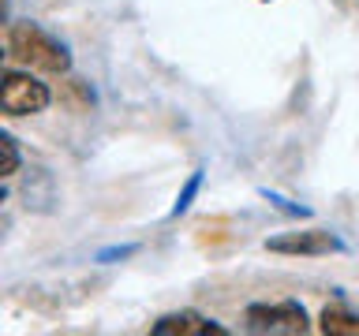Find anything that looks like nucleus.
I'll return each instance as SVG.
<instances>
[{
	"label": "nucleus",
	"mask_w": 359,
	"mask_h": 336,
	"mask_svg": "<svg viewBox=\"0 0 359 336\" xmlns=\"http://www.w3.org/2000/svg\"><path fill=\"white\" fill-rule=\"evenodd\" d=\"M11 56L19 64L34 67V71H49V75H64L72 67V52L60 38H53L49 30L34 27V22H15L11 27V41H8Z\"/></svg>",
	"instance_id": "obj_1"
},
{
	"label": "nucleus",
	"mask_w": 359,
	"mask_h": 336,
	"mask_svg": "<svg viewBox=\"0 0 359 336\" xmlns=\"http://www.w3.org/2000/svg\"><path fill=\"white\" fill-rule=\"evenodd\" d=\"M49 86L38 83L27 71H8L0 75V112L8 116H38V112L49 108Z\"/></svg>",
	"instance_id": "obj_2"
},
{
	"label": "nucleus",
	"mask_w": 359,
	"mask_h": 336,
	"mask_svg": "<svg viewBox=\"0 0 359 336\" xmlns=\"http://www.w3.org/2000/svg\"><path fill=\"white\" fill-rule=\"evenodd\" d=\"M243 318H247V329H251V332H288V336H299V332L311 329L307 310H303L296 299H285V302H251Z\"/></svg>",
	"instance_id": "obj_3"
},
{
	"label": "nucleus",
	"mask_w": 359,
	"mask_h": 336,
	"mask_svg": "<svg viewBox=\"0 0 359 336\" xmlns=\"http://www.w3.org/2000/svg\"><path fill=\"white\" fill-rule=\"evenodd\" d=\"M266 251L273 254H292V258H325L344 251V243L325 228H299V232H280L266 239Z\"/></svg>",
	"instance_id": "obj_4"
},
{
	"label": "nucleus",
	"mask_w": 359,
	"mask_h": 336,
	"mask_svg": "<svg viewBox=\"0 0 359 336\" xmlns=\"http://www.w3.org/2000/svg\"><path fill=\"white\" fill-rule=\"evenodd\" d=\"M154 336H221L224 329L221 325L206 321L202 314L195 310H180V314H165V318H157L150 325Z\"/></svg>",
	"instance_id": "obj_5"
},
{
	"label": "nucleus",
	"mask_w": 359,
	"mask_h": 336,
	"mask_svg": "<svg viewBox=\"0 0 359 336\" xmlns=\"http://www.w3.org/2000/svg\"><path fill=\"white\" fill-rule=\"evenodd\" d=\"M49 183H53V179L45 176V168H34V172L27 176V183H22V198H27L30 209H38V213H49V209H53L56 190H53Z\"/></svg>",
	"instance_id": "obj_6"
},
{
	"label": "nucleus",
	"mask_w": 359,
	"mask_h": 336,
	"mask_svg": "<svg viewBox=\"0 0 359 336\" xmlns=\"http://www.w3.org/2000/svg\"><path fill=\"white\" fill-rule=\"evenodd\" d=\"M318 329L325 336H359V314L344 310V307H325Z\"/></svg>",
	"instance_id": "obj_7"
},
{
	"label": "nucleus",
	"mask_w": 359,
	"mask_h": 336,
	"mask_svg": "<svg viewBox=\"0 0 359 336\" xmlns=\"http://www.w3.org/2000/svg\"><path fill=\"white\" fill-rule=\"evenodd\" d=\"M202 179H206V172H202V168L187 176V183L180 187V195H176V202H172V209H168V217H184V213L191 209V202H195L198 190H202Z\"/></svg>",
	"instance_id": "obj_8"
},
{
	"label": "nucleus",
	"mask_w": 359,
	"mask_h": 336,
	"mask_svg": "<svg viewBox=\"0 0 359 336\" xmlns=\"http://www.w3.org/2000/svg\"><path fill=\"white\" fill-rule=\"evenodd\" d=\"M19 164H22V153H19V142L11 139L8 131H0V179H8V176H15L19 172Z\"/></svg>",
	"instance_id": "obj_9"
},
{
	"label": "nucleus",
	"mask_w": 359,
	"mask_h": 336,
	"mask_svg": "<svg viewBox=\"0 0 359 336\" xmlns=\"http://www.w3.org/2000/svg\"><path fill=\"white\" fill-rule=\"evenodd\" d=\"M139 254V243H116V246H101V251L94 254L97 265H112V262H123V258Z\"/></svg>",
	"instance_id": "obj_10"
},
{
	"label": "nucleus",
	"mask_w": 359,
	"mask_h": 336,
	"mask_svg": "<svg viewBox=\"0 0 359 336\" xmlns=\"http://www.w3.org/2000/svg\"><path fill=\"white\" fill-rule=\"evenodd\" d=\"M262 198H269L280 213H288V217H311V209L307 206H296V202H288V198H280L277 190H262Z\"/></svg>",
	"instance_id": "obj_11"
},
{
	"label": "nucleus",
	"mask_w": 359,
	"mask_h": 336,
	"mask_svg": "<svg viewBox=\"0 0 359 336\" xmlns=\"http://www.w3.org/2000/svg\"><path fill=\"white\" fill-rule=\"evenodd\" d=\"M8 15H11V0H0V22H8Z\"/></svg>",
	"instance_id": "obj_12"
},
{
	"label": "nucleus",
	"mask_w": 359,
	"mask_h": 336,
	"mask_svg": "<svg viewBox=\"0 0 359 336\" xmlns=\"http://www.w3.org/2000/svg\"><path fill=\"white\" fill-rule=\"evenodd\" d=\"M8 198V190H4V183H0V202H4Z\"/></svg>",
	"instance_id": "obj_13"
},
{
	"label": "nucleus",
	"mask_w": 359,
	"mask_h": 336,
	"mask_svg": "<svg viewBox=\"0 0 359 336\" xmlns=\"http://www.w3.org/2000/svg\"><path fill=\"white\" fill-rule=\"evenodd\" d=\"M0 60H4V52H0Z\"/></svg>",
	"instance_id": "obj_14"
}]
</instances>
